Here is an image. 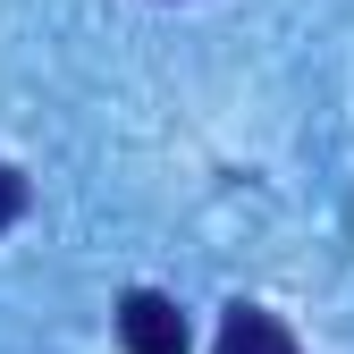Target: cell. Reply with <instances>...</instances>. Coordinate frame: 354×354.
Listing matches in <instances>:
<instances>
[{"mask_svg": "<svg viewBox=\"0 0 354 354\" xmlns=\"http://www.w3.org/2000/svg\"><path fill=\"white\" fill-rule=\"evenodd\" d=\"M118 346H127V354H186V346H194V329H186V313H177L169 295L136 287V295L118 304Z\"/></svg>", "mask_w": 354, "mask_h": 354, "instance_id": "6da1fadb", "label": "cell"}, {"mask_svg": "<svg viewBox=\"0 0 354 354\" xmlns=\"http://www.w3.org/2000/svg\"><path fill=\"white\" fill-rule=\"evenodd\" d=\"M211 354H304V346L287 337L279 313H261V304H228V321H219V346H211Z\"/></svg>", "mask_w": 354, "mask_h": 354, "instance_id": "7a4b0ae2", "label": "cell"}, {"mask_svg": "<svg viewBox=\"0 0 354 354\" xmlns=\"http://www.w3.org/2000/svg\"><path fill=\"white\" fill-rule=\"evenodd\" d=\"M17 219H26V177L0 160V228H17Z\"/></svg>", "mask_w": 354, "mask_h": 354, "instance_id": "3957f363", "label": "cell"}]
</instances>
